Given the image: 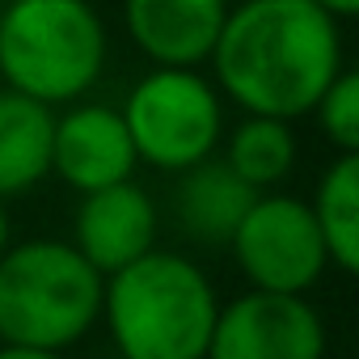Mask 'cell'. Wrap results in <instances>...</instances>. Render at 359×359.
<instances>
[{
  "label": "cell",
  "mask_w": 359,
  "mask_h": 359,
  "mask_svg": "<svg viewBox=\"0 0 359 359\" xmlns=\"http://www.w3.org/2000/svg\"><path fill=\"white\" fill-rule=\"evenodd\" d=\"M212 85L241 114L304 118L346 68L342 22L313 0H241L212 51Z\"/></svg>",
  "instance_id": "cell-1"
},
{
  "label": "cell",
  "mask_w": 359,
  "mask_h": 359,
  "mask_svg": "<svg viewBox=\"0 0 359 359\" xmlns=\"http://www.w3.org/2000/svg\"><path fill=\"white\" fill-rule=\"evenodd\" d=\"M220 304L199 262L156 245L106 275L97 325H106L118 359H203Z\"/></svg>",
  "instance_id": "cell-2"
},
{
  "label": "cell",
  "mask_w": 359,
  "mask_h": 359,
  "mask_svg": "<svg viewBox=\"0 0 359 359\" xmlns=\"http://www.w3.org/2000/svg\"><path fill=\"white\" fill-rule=\"evenodd\" d=\"M110 34L89 0H0V81L43 106L81 102L106 72Z\"/></svg>",
  "instance_id": "cell-3"
},
{
  "label": "cell",
  "mask_w": 359,
  "mask_h": 359,
  "mask_svg": "<svg viewBox=\"0 0 359 359\" xmlns=\"http://www.w3.org/2000/svg\"><path fill=\"white\" fill-rule=\"evenodd\" d=\"M102 283L72 241H13L0 254V342L64 355L97 325Z\"/></svg>",
  "instance_id": "cell-4"
},
{
  "label": "cell",
  "mask_w": 359,
  "mask_h": 359,
  "mask_svg": "<svg viewBox=\"0 0 359 359\" xmlns=\"http://www.w3.org/2000/svg\"><path fill=\"white\" fill-rule=\"evenodd\" d=\"M131 148L161 173H182L220 152L224 97L199 68H148L118 106Z\"/></svg>",
  "instance_id": "cell-5"
},
{
  "label": "cell",
  "mask_w": 359,
  "mask_h": 359,
  "mask_svg": "<svg viewBox=\"0 0 359 359\" xmlns=\"http://www.w3.org/2000/svg\"><path fill=\"white\" fill-rule=\"evenodd\" d=\"M229 250L245 283L275 296H309V287H317L330 266L309 199H296L287 191L258 195L241 216Z\"/></svg>",
  "instance_id": "cell-6"
},
{
  "label": "cell",
  "mask_w": 359,
  "mask_h": 359,
  "mask_svg": "<svg viewBox=\"0 0 359 359\" xmlns=\"http://www.w3.org/2000/svg\"><path fill=\"white\" fill-rule=\"evenodd\" d=\"M203 359H325V321L309 296L250 287L220 304Z\"/></svg>",
  "instance_id": "cell-7"
},
{
  "label": "cell",
  "mask_w": 359,
  "mask_h": 359,
  "mask_svg": "<svg viewBox=\"0 0 359 359\" xmlns=\"http://www.w3.org/2000/svg\"><path fill=\"white\" fill-rule=\"evenodd\" d=\"M135 148L118 106L106 102H72L55 114L51 131V173L72 191L89 195L114 182L135 177Z\"/></svg>",
  "instance_id": "cell-8"
},
{
  "label": "cell",
  "mask_w": 359,
  "mask_h": 359,
  "mask_svg": "<svg viewBox=\"0 0 359 359\" xmlns=\"http://www.w3.org/2000/svg\"><path fill=\"white\" fill-rule=\"evenodd\" d=\"M156 229L161 216L152 195L135 177H127V182L81 195V208L72 216V245L93 271L114 275L156 250Z\"/></svg>",
  "instance_id": "cell-9"
},
{
  "label": "cell",
  "mask_w": 359,
  "mask_h": 359,
  "mask_svg": "<svg viewBox=\"0 0 359 359\" xmlns=\"http://www.w3.org/2000/svg\"><path fill=\"white\" fill-rule=\"evenodd\" d=\"M229 9V0H123V26L152 68H203Z\"/></svg>",
  "instance_id": "cell-10"
},
{
  "label": "cell",
  "mask_w": 359,
  "mask_h": 359,
  "mask_svg": "<svg viewBox=\"0 0 359 359\" xmlns=\"http://www.w3.org/2000/svg\"><path fill=\"white\" fill-rule=\"evenodd\" d=\"M173 177H177V187H173L177 229L199 245H229L241 216L258 199V191H250L220 156H208Z\"/></svg>",
  "instance_id": "cell-11"
},
{
  "label": "cell",
  "mask_w": 359,
  "mask_h": 359,
  "mask_svg": "<svg viewBox=\"0 0 359 359\" xmlns=\"http://www.w3.org/2000/svg\"><path fill=\"white\" fill-rule=\"evenodd\" d=\"M55 110L0 85V199L34 191L51 177Z\"/></svg>",
  "instance_id": "cell-12"
},
{
  "label": "cell",
  "mask_w": 359,
  "mask_h": 359,
  "mask_svg": "<svg viewBox=\"0 0 359 359\" xmlns=\"http://www.w3.org/2000/svg\"><path fill=\"white\" fill-rule=\"evenodd\" d=\"M220 161L241 177V182L258 195L279 191L300 156L296 131L287 118H266V114H245L237 127H224L220 140Z\"/></svg>",
  "instance_id": "cell-13"
},
{
  "label": "cell",
  "mask_w": 359,
  "mask_h": 359,
  "mask_svg": "<svg viewBox=\"0 0 359 359\" xmlns=\"http://www.w3.org/2000/svg\"><path fill=\"white\" fill-rule=\"evenodd\" d=\"M309 212L325 241V258L334 271L355 275L359 266V152H338L317 177Z\"/></svg>",
  "instance_id": "cell-14"
},
{
  "label": "cell",
  "mask_w": 359,
  "mask_h": 359,
  "mask_svg": "<svg viewBox=\"0 0 359 359\" xmlns=\"http://www.w3.org/2000/svg\"><path fill=\"white\" fill-rule=\"evenodd\" d=\"M313 118L338 152H359V76L355 68H342L330 81V89L313 106Z\"/></svg>",
  "instance_id": "cell-15"
},
{
  "label": "cell",
  "mask_w": 359,
  "mask_h": 359,
  "mask_svg": "<svg viewBox=\"0 0 359 359\" xmlns=\"http://www.w3.org/2000/svg\"><path fill=\"white\" fill-rule=\"evenodd\" d=\"M313 5H317L321 13H330L334 22H351V18L359 13V0H313Z\"/></svg>",
  "instance_id": "cell-16"
},
{
  "label": "cell",
  "mask_w": 359,
  "mask_h": 359,
  "mask_svg": "<svg viewBox=\"0 0 359 359\" xmlns=\"http://www.w3.org/2000/svg\"><path fill=\"white\" fill-rule=\"evenodd\" d=\"M0 359H64L60 351H39V346H13L0 342Z\"/></svg>",
  "instance_id": "cell-17"
},
{
  "label": "cell",
  "mask_w": 359,
  "mask_h": 359,
  "mask_svg": "<svg viewBox=\"0 0 359 359\" xmlns=\"http://www.w3.org/2000/svg\"><path fill=\"white\" fill-rule=\"evenodd\" d=\"M13 245V220H9V208H5V199H0V254H5Z\"/></svg>",
  "instance_id": "cell-18"
},
{
  "label": "cell",
  "mask_w": 359,
  "mask_h": 359,
  "mask_svg": "<svg viewBox=\"0 0 359 359\" xmlns=\"http://www.w3.org/2000/svg\"><path fill=\"white\" fill-rule=\"evenodd\" d=\"M229 5H241V0H229Z\"/></svg>",
  "instance_id": "cell-19"
}]
</instances>
